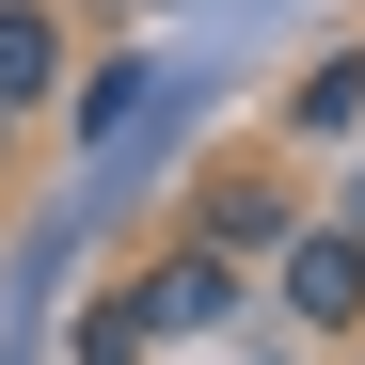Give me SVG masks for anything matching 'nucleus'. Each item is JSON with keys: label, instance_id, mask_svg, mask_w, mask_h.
Returning a JSON list of instances; mask_svg holds the SVG:
<instances>
[{"label": "nucleus", "instance_id": "1", "mask_svg": "<svg viewBox=\"0 0 365 365\" xmlns=\"http://www.w3.org/2000/svg\"><path fill=\"white\" fill-rule=\"evenodd\" d=\"M143 318H159V349H222V334L270 318V270H238L222 238H159L143 255Z\"/></svg>", "mask_w": 365, "mask_h": 365}, {"label": "nucleus", "instance_id": "2", "mask_svg": "<svg viewBox=\"0 0 365 365\" xmlns=\"http://www.w3.org/2000/svg\"><path fill=\"white\" fill-rule=\"evenodd\" d=\"M302 222H318V207L286 191V159H270V143H238V159H207L191 191H175V238H222L238 270H270V255H286Z\"/></svg>", "mask_w": 365, "mask_h": 365}, {"label": "nucleus", "instance_id": "3", "mask_svg": "<svg viewBox=\"0 0 365 365\" xmlns=\"http://www.w3.org/2000/svg\"><path fill=\"white\" fill-rule=\"evenodd\" d=\"M270 318H286L302 349H349V334H365V238H349L334 207H318V222L270 255Z\"/></svg>", "mask_w": 365, "mask_h": 365}, {"label": "nucleus", "instance_id": "4", "mask_svg": "<svg viewBox=\"0 0 365 365\" xmlns=\"http://www.w3.org/2000/svg\"><path fill=\"white\" fill-rule=\"evenodd\" d=\"M270 143H302V159H349V143H365V32H349V48H318V64L286 80Z\"/></svg>", "mask_w": 365, "mask_h": 365}, {"label": "nucleus", "instance_id": "5", "mask_svg": "<svg viewBox=\"0 0 365 365\" xmlns=\"http://www.w3.org/2000/svg\"><path fill=\"white\" fill-rule=\"evenodd\" d=\"M0 96H16V111H64V96H80V32H64V0H0Z\"/></svg>", "mask_w": 365, "mask_h": 365}, {"label": "nucleus", "instance_id": "6", "mask_svg": "<svg viewBox=\"0 0 365 365\" xmlns=\"http://www.w3.org/2000/svg\"><path fill=\"white\" fill-rule=\"evenodd\" d=\"M143 349H159V318H143V270H128V286L80 318V365H143Z\"/></svg>", "mask_w": 365, "mask_h": 365}, {"label": "nucleus", "instance_id": "7", "mask_svg": "<svg viewBox=\"0 0 365 365\" xmlns=\"http://www.w3.org/2000/svg\"><path fill=\"white\" fill-rule=\"evenodd\" d=\"M128 96H159V80H143V64H96V80H80V128L111 143V128H128Z\"/></svg>", "mask_w": 365, "mask_h": 365}, {"label": "nucleus", "instance_id": "8", "mask_svg": "<svg viewBox=\"0 0 365 365\" xmlns=\"http://www.w3.org/2000/svg\"><path fill=\"white\" fill-rule=\"evenodd\" d=\"M334 222H349V238H365V143H349V175H334Z\"/></svg>", "mask_w": 365, "mask_h": 365}, {"label": "nucleus", "instance_id": "9", "mask_svg": "<svg viewBox=\"0 0 365 365\" xmlns=\"http://www.w3.org/2000/svg\"><path fill=\"white\" fill-rule=\"evenodd\" d=\"M16 128H32V111H16V96H0V175H16Z\"/></svg>", "mask_w": 365, "mask_h": 365}, {"label": "nucleus", "instance_id": "10", "mask_svg": "<svg viewBox=\"0 0 365 365\" xmlns=\"http://www.w3.org/2000/svg\"><path fill=\"white\" fill-rule=\"evenodd\" d=\"M255 365H286V349H255Z\"/></svg>", "mask_w": 365, "mask_h": 365}]
</instances>
